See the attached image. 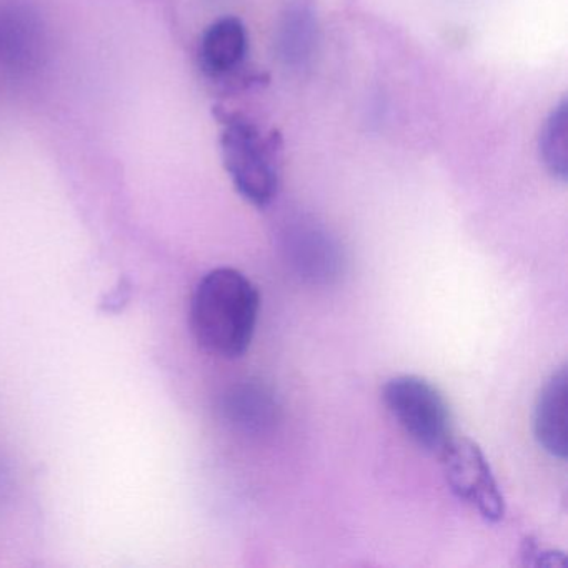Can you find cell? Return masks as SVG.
Segmentation results:
<instances>
[{"mask_svg": "<svg viewBox=\"0 0 568 568\" xmlns=\"http://www.w3.org/2000/svg\"><path fill=\"white\" fill-rule=\"evenodd\" d=\"M261 304V292L247 275L237 268H214L192 295V334L215 357H242L254 338Z\"/></svg>", "mask_w": 568, "mask_h": 568, "instance_id": "cell-1", "label": "cell"}, {"mask_svg": "<svg viewBox=\"0 0 568 568\" xmlns=\"http://www.w3.org/2000/svg\"><path fill=\"white\" fill-rule=\"evenodd\" d=\"M221 124L222 161L235 191L254 207H268L281 181V135L237 114L222 115Z\"/></svg>", "mask_w": 568, "mask_h": 568, "instance_id": "cell-2", "label": "cell"}, {"mask_svg": "<svg viewBox=\"0 0 568 568\" xmlns=\"http://www.w3.org/2000/svg\"><path fill=\"white\" fill-rule=\"evenodd\" d=\"M382 398L402 432L422 450L440 455L455 437L450 405L427 378L414 374L392 377L382 388Z\"/></svg>", "mask_w": 568, "mask_h": 568, "instance_id": "cell-3", "label": "cell"}, {"mask_svg": "<svg viewBox=\"0 0 568 568\" xmlns=\"http://www.w3.org/2000/svg\"><path fill=\"white\" fill-rule=\"evenodd\" d=\"M448 488L484 520L497 524L505 517V498L494 470L477 442L454 437L438 455Z\"/></svg>", "mask_w": 568, "mask_h": 568, "instance_id": "cell-4", "label": "cell"}, {"mask_svg": "<svg viewBox=\"0 0 568 568\" xmlns=\"http://www.w3.org/2000/svg\"><path fill=\"white\" fill-rule=\"evenodd\" d=\"M284 252L295 274L311 284H331L344 271V254L325 229L297 222L284 232Z\"/></svg>", "mask_w": 568, "mask_h": 568, "instance_id": "cell-5", "label": "cell"}, {"mask_svg": "<svg viewBox=\"0 0 568 568\" xmlns=\"http://www.w3.org/2000/svg\"><path fill=\"white\" fill-rule=\"evenodd\" d=\"M225 424L239 434H271L282 417L281 400L274 388L257 378L232 385L221 402Z\"/></svg>", "mask_w": 568, "mask_h": 568, "instance_id": "cell-6", "label": "cell"}, {"mask_svg": "<svg viewBox=\"0 0 568 568\" xmlns=\"http://www.w3.org/2000/svg\"><path fill=\"white\" fill-rule=\"evenodd\" d=\"M567 365H561L545 382L534 408V435L541 450L557 460L568 454Z\"/></svg>", "mask_w": 568, "mask_h": 568, "instance_id": "cell-7", "label": "cell"}, {"mask_svg": "<svg viewBox=\"0 0 568 568\" xmlns=\"http://www.w3.org/2000/svg\"><path fill=\"white\" fill-rule=\"evenodd\" d=\"M248 36L237 18L219 19L205 31L201 42V64L211 78H224L244 64Z\"/></svg>", "mask_w": 568, "mask_h": 568, "instance_id": "cell-8", "label": "cell"}, {"mask_svg": "<svg viewBox=\"0 0 568 568\" xmlns=\"http://www.w3.org/2000/svg\"><path fill=\"white\" fill-rule=\"evenodd\" d=\"M38 26L28 14L0 9V64L28 68L41 51Z\"/></svg>", "mask_w": 568, "mask_h": 568, "instance_id": "cell-9", "label": "cell"}, {"mask_svg": "<svg viewBox=\"0 0 568 568\" xmlns=\"http://www.w3.org/2000/svg\"><path fill=\"white\" fill-rule=\"evenodd\" d=\"M315 24L314 12L304 2H295L285 12L278 29V49L281 58L287 64H298L311 55L314 48Z\"/></svg>", "mask_w": 568, "mask_h": 568, "instance_id": "cell-10", "label": "cell"}, {"mask_svg": "<svg viewBox=\"0 0 568 568\" xmlns=\"http://www.w3.org/2000/svg\"><path fill=\"white\" fill-rule=\"evenodd\" d=\"M538 151L545 169L560 182L568 179V105L561 101L545 119L538 138Z\"/></svg>", "mask_w": 568, "mask_h": 568, "instance_id": "cell-11", "label": "cell"}, {"mask_svg": "<svg viewBox=\"0 0 568 568\" xmlns=\"http://www.w3.org/2000/svg\"><path fill=\"white\" fill-rule=\"evenodd\" d=\"M521 557L525 558V564L534 565V567H565L564 554H558L554 550H545L538 547L535 541H525Z\"/></svg>", "mask_w": 568, "mask_h": 568, "instance_id": "cell-12", "label": "cell"}, {"mask_svg": "<svg viewBox=\"0 0 568 568\" xmlns=\"http://www.w3.org/2000/svg\"><path fill=\"white\" fill-rule=\"evenodd\" d=\"M129 297H131V285H129L125 281H121L119 287L115 288V291L112 292L108 298H105L104 305H102V307H104V311H121L122 305L129 301Z\"/></svg>", "mask_w": 568, "mask_h": 568, "instance_id": "cell-13", "label": "cell"}]
</instances>
